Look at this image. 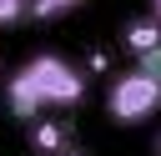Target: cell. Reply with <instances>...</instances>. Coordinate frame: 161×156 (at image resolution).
Returning <instances> with one entry per match:
<instances>
[{
    "label": "cell",
    "instance_id": "obj_7",
    "mask_svg": "<svg viewBox=\"0 0 161 156\" xmlns=\"http://www.w3.org/2000/svg\"><path fill=\"white\" fill-rule=\"evenodd\" d=\"M146 15H151V20L161 25V0H151V10H146Z\"/></svg>",
    "mask_w": 161,
    "mask_h": 156
},
{
    "label": "cell",
    "instance_id": "obj_9",
    "mask_svg": "<svg viewBox=\"0 0 161 156\" xmlns=\"http://www.w3.org/2000/svg\"><path fill=\"white\" fill-rule=\"evenodd\" d=\"M156 156H161V131H156Z\"/></svg>",
    "mask_w": 161,
    "mask_h": 156
},
{
    "label": "cell",
    "instance_id": "obj_10",
    "mask_svg": "<svg viewBox=\"0 0 161 156\" xmlns=\"http://www.w3.org/2000/svg\"><path fill=\"white\" fill-rule=\"evenodd\" d=\"M0 75H5V70H0Z\"/></svg>",
    "mask_w": 161,
    "mask_h": 156
},
{
    "label": "cell",
    "instance_id": "obj_3",
    "mask_svg": "<svg viewBox=\"0 0 161 156\" xmlns=\"http://www.w3.org/2000/svg\"><path fill=\"white\" fill-rule=\"evenodd\" d=\"M30 146H35L40 156H55L60 146H70V126L55 121V116H35V121H30Z\"/></svg>",
    "mask_w": 161,
    "mask_h": 156
},
{
    "label": "cell",
    "instance_id": "obj_6",
    "mask_svg": "<svg viewBox=\"0 0 161 156\" xmlns=\"http://www.w3.org/2000/svg\"><path fill=\"white\" fill-rule=\"evenodd\" d=\"M30 15V0H0V30H10V25H20Z\"/></svg>",
    "mask_w": 161,
    "mask_h": 156
},
{
    "label": "cell",
    "instance_id": "obj_2",
    "mask_svg": "<svg viewBox=\"0 0 161 156\" xmlns=\"http://www.w3.org/2000/svg\"><path fill=\"white\" fill-rule=\"evenodd\" d=\"M161 111V75L151 65H131V70H116L111 86H106V116L116 126H146L151 116Z\"/></svg>",
    "mask_w": 161,
    "mask_h": 156
},
{
    "label": "cell",
    "instance_id": "obj_8",
    "mask_svg": "<svg viewBox=\"0 0 161 156\" xmlns=\"http://www.w3.org/2000/svg\"><path fill=\"white\" fill-rule=\"evenodd\" d=\"M55 156H86V151H75V146H60V151H55Z\"/></svg>",
    "mask_w": 161,
    "mask_h": 156
},
{
    "label": "cell",
    "instance_id": "obj_1",
    "mask_svg": "<svg viewBox=\"0 0 161 156\" xmlns=\"http://www.w3.org/2000/svg\"><path fill=\"white\" fill-rule=\"evenodd\" d=\"M86 101V70L70 65L55 50L25 55L10 75H5V111L15 121H35L45 111H70Z\"/></svg>",
    "mask_w": 161,
    "mask_h": 156
},
{
    "label": "cell",
    "instance_id": "obj_4",
    "mask_svg": "<svg viewBox=\"0 0 161 156\" xmlns=\"http://www.w3.org/2000/svg\"><path fill=\"white\" fill-rule=\"evenodd\" d=\"M121 45H126L131 55H146V50L161 45V25H156L151 15H141V20H131V25L121 30Z\"/></svg>",
    "mask_w": 161,
    "mask_h": 156
},
{
    "label": "cell",
    "instance_id": "obj_5",
    "mask_svg": "<svg viewBox=\"0 0 161 156\" xmlns=\"http://www.w3.org/2000/svg\"><path fill=\"white\" fill-rule=\"evenodd\" d=\"M86 0H30V20H60L70 10H80Z\"/></svg>",
    "mask_w": 161,
    "mask_h": 156
}]
</instances>
